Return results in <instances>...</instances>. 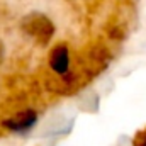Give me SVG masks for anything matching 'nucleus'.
Returning a JSON list of instances; mask_svg holds the SVG:
<instances>
[{
    "label": "nucleus",
    "mask_w": 146,
    "mask_h": 146,
    "mask_svg": "<svg viewBox=\"0 0 146 146\" xmlns=\"http://www.w3.org/2000/svg\"><path fill=\"white\" fill-rule=\"evenodd\" d=\"M2 58H3V48H2V44H0V61H2Z\"/></svg>",
    "instance_id": "obj_4"
},
{
    "label": "nucleus",
    "mask_w": 146,
    "mask_h": 146,
    "mask_svg": "<svg viewBox=\"0 0 146 146\" xmlns=\"http://www.w3.org/2000/svg\"><path fill=\"white\" fill-rule=\"evenodd\" d=\"M37 122V114L33 109H24L17 112L15 115L9 117L3 121V126L12 131V133H27L29 129H33Z\"/></svg>",
    "instance_id": "obj_2"
},
{
    "label": "nucleus",
    "mask_w": 146,
    "mask_h": 146,
    "mask_svg": "<svg viewBox=\"0 0 146 146\" xmlns=\"http://www.w3.org/2000/svg\"><path fill=\"white\" fill-rule=\"evenodd\" d=\"M49 66L58 75H65L70 70V51L65 44H58L49 53Z\"/></svg>",
    "instance_id": "obj_3"
},
{
    "label": "nucleus",
    "mask_w": 146,
    "mask_h": 146,
    "mask_svg": "<svg viewBox=\"0 0 146 146\" xmlns=\"http://www.w3.org/2000/svg\"><path fill=\"white\" fill-rule=\"evenodd\" d=\"M21 27L27 36H31L41 46L48 44L51 41V37L54 36V26H53L51 19L39 12H33V14L26 15L21 22Z\"/></svg>",
    "instance_id": "obj_1"
}]
</instances>
